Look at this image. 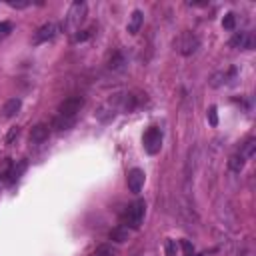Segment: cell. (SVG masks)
<instances>
[{"label": "cell", "instance_id": "obj_1", "mask_svg": "<svg viewBox=\"0 0 256 256\" xmlns=\"http://www.w3.org/2000/svg\"><path fill=\"white\" fill-rule=\"evenodd\" d=\"M86 14H88V6H86V2H82V0H74V2L70 4V8H68L66 16H64V22H62L64 30H66L68 34H76L78 28L82 26V22L86 20Z\"/></svg>", "mask_w": 256, "mask_h": 256}, {"label": "cell", "instance_id": "obj_2", "mask_svg": "<svg viewBox=\"0 0 256 256\" xmlns=\"http://www.w3.org/2000/svg\"><path fill=\"white\" fill-rule=\"evenodd\" d=\"M144 214H146V202L144 200H134L132 204L126 206V210L122 212V224L126 228H140L142 220H144Z\"/></svg>", "mask_w": 256, "mask_h": 256}, {"label": "cell", "instance_id": "obj_3", "mask_svg": "<svg viewBox=\"0 0 256 256\" xmlns=\"http://www.w3.org/2000/svg\"><path fill=\"white\" fill-rule=\"evenodd\" d=\"M174 48H176L178 54H182V56H192V54L200 48V40H198V36H196L194 32L184 30V32L174 40Z\"/></svg>", "mask_w": 256, "mask_h": 256}, {"label": "cell", "instance_id": "obj_4", "mask_svg": "<svg viewBox=\"0 0 256 256\" xmlns=\"http://www.w3.org/2000/svg\"><path fill=\"white\" fill-rule=\"evenodd\" d=\"M84 106V98L82 96H70L64 102H60L58 106V116L64 118H76V114L80 112V108Z\"/></svg>", "mask_w": 256, "mask_h": 256}, {"label": "cell", "instance_id": "obj_5", "mask_svg": "<svg viewBox=\"0 0 256 256\" xmlns=\"http://www.w3.org/2000/svg\"><path fill=\"white\" fill-rule=\"evenodd\" d=\"M160 148H162V132H160V128L152 126L144 132V150L154 156L160 152Z\"/></svg>", "mask_w": 256, "mask_h": 256}, {"label": "cell", "instance_id": "obj_6", "mask_svg": "<svg viewBox=\"0 0 256 256\" xmlns=\"http://www.w3.org/2000/svg\"><path fill=\"white\" fill-rule=\"evenodd\" d=\"M56 34H58V24H56V22H46V24H42V26L36 30V34H34V44L48 42V40H52Z\"/></svg>", "mask_w": 256, "mask_h": 256}, {"label": "cell", "instance_id": "obj_7", "mask_svg": "<svg viewBox=\"0 0 256 256\" xmlns=\"http://www.w3.org/2000/svg\"><path fill=\"white\" fill-rule=\"evenodd\" d=\"M144 182H146V174L140 168H132L126 174V184H128V190L130 192H140L142 186H144Z\"/></svg>", "mask_w": 256, "mask_h": 256}, {"label": "cell", "instance_id": "obj_8", "mask_svg": "<svg viewBox=\"0 0 256 256\" xmlns=\"http://www.w3.org/2000/svg\"><path fill=\"white\" fill-rule=\"evenodd\" d=\"M230 44L236 48H242V50H252L256 44V38L252 32H236L234 38L230 40Z\"/></svg>", "mask_w": 256, "mask_h": 256}, {"label": "cell", "instance_id": "obj_9", "mask_svg": "<svg viewBox=\"0 0 256 256\" xmlns=\"http://www.w3.org/2000/svg\"><path fill=\"white\" fill-rule=\"evenodd\" d=\"M48 136H50V126L44 124V122L32 126V130H30V142H34V144H40V142L48 140Z\"/></svg>", "mask_w": 256, "mask_h": 256}, {"label": "cell", "instance_id": "obj_10", "mask_svg": "<svg viewBox=\"0 0 256 256\" xmlns=\"http://www.w3.org/2000/svg\"><path fill=\"white\" fill-rule=\"evenodd\" d=\"M20 108H22V100H20L18 96L8 98V100L4 102V106H2V116H4V118H14V116L20 112Z\"/></svg>", "mask_w": 256, "mask_h": 256}, {"label": "cell", "instance_id": "obj_11", "mask_svg": "<svg viewBox=\"0 0 256 256\" xmlns=\"http://www.w3.org/2000/svg\"><path fill=\"white\" fill-rule=\"evenodd\" d=\"M142 22H144V12L142 10H134L132 14H130V20H128V26H126V30H128V34H138L140 32V28H142Z\"/></svg>", "mask_w": 256, "mask_h": 256}, {"label": "cell", "instance_id": "obj_12", "mask_svg": "<svg viewBox=\"0 0 256 256\" xmlns=\"http://www.w3.org/2000/svg\"><path fill=\"white\" fill-rule=\"evenodd\" d=\"M12 172H14V162L10 158H6L0 166V180L4 184H12Z\"/></svg>", "mask_w": 256, "mask_h": 256}, {"label": "cell", "instance_id": "obj_13", "mask_svg": "<svg viewBox=\"0 0 256 256\" xmlns=\"http://www.w3.org/2000/svg\"><path fill=\"white\" fill-rule=\"evenodd\" d=\"M244 162H246V158H244L240 152H236V154H232V156L228 158V168H230L232 172H240V170L244 168Z\"/></svg>", "mask_w": 256, "mask_h": 256}, {"label": "cell", "instance_id": "obj_14", "mask_svg": "<svg viewBox=\"0 0 256 256\" xmlns=\"http://www.w3.org/2000/svg\"><path fill=\"white\" fill-rule=\"evenodd\" d=\"M72 124H74V118H64V116H56L50 128H54V130L62 132V130H68V128H72Z\"/></svg>", "mask_w": 256, "mask_h": 256}, {"label": "cell", "instance_id": "obj_15", "mask_svg": "<svg viewBox=\"0 0 256 256\" xmlns=\"http://www.w3.org/2000/svg\"><path fill=\"white\" fill-rule=\"evenodd\" d=\"M110 240H114V242H126L128 240V228L126 226H116V228H112L110 230Z\"/></svg>", "mask_w": 256, "mask_h": 256}, {"label": "cell", "instance_id": "obj_16", "mask_svg": "<svg viewBox=\"0 0 256 256\" xmlns=\"http://www.w3.org/2000/svg\"><path fill=\"white\" fill-rule=\"evenodd\" d=\"M222 28H224V30H234V28H236V14H232V12L224 14V18H222Z\"/></svg>", "mask_w": 256, "mask_h": 256}, {"label": "cell", "instance_id": "obj_17", "mask_svg": "<svg viewBox=\"0 0 256 256\" xmlns=\"http://www.w3.org/2000/svg\"><path fill=\"white\" fill-rule=\"evenodd\" d=\"M254 150H256V140H254V138H248V140L244 142V148L240 150V154H242L244 158H248V156L254 154Z\"/></svg>", "mask_w": 256, "mask_h": 256}, {"label": "cell", "instance_id": "obj_18", "mask_svg": "<svg viewBox=\"0 0 256 256\" xmlns=\"http://www.w3.org/2000/svg\"><path fill=\"white\" fill-rule=\"evenodd\" d=\"M164 250H166V256H178V242L176 240H166Z\"/></svg>", "mask_w": 256, "mask_h": 256}, {"label": "cell", "instance_id": "obj_19", "mask_svg": "<svg viewBox=\"0 0 256 256\" xmlns=\"http://www.w3.org/2000/svg\"><path fill=\"white\" fill-rule=\"evenodd\" d=\"M92 256H116V252L112 250V246L102 244V246H98V248H96V252H94Z\"/></svg>", "mask_w": 256, "mask_h": 256}, {"label": "cell", "instance_id": "obj_20", "mask_svg": "<svg viewBox=\"0 0 256 256\" xmlns=\"http://www.w3.org/2000/svg\"><path fill=\"white\" fill-rule=\"evenodd\" d=\"M226 78H228V74H226V72H218V74H214V76H212V80H210V86L218 88V86H222V84L226 82Z\"/></svg>", "mask_w": 256, "mask_h": 256}, {"label": "cell", "instance_id": "obj_21", "mask_svg": "<svg viewBox=\"0 0 256 256\" xmlns=\"http://www.w3.org/2000/svg\"><path fill=\"white\" fill-rule=\"evenodd\" d=\"M122 64H124V58H122V54H114V56L110 58V62H108V68H112V70H118V68H122Z\"/></svg>", "mask_w": 256, "mask_h": 256}, {"label": "cell", "instance_id": "obj_22", "mask_svg": "<svg viewBox=\"0 0 256 256\" xmlns=\"http://www.w3.org/2000/svg\"><path fill=\"white\" fill-rule=\"evenodd\" d=\"M206 116H208L210 126H218V112H216V106H210L208 112H206Z\"/></svg>", "mask_w": 256, "mask_h": 256}, {"label": "cell", "instance_id": "obj_23", "mask_svg": "<svg viewBox=\"0 0 256 256\" xmlns=\"http://www.w3.org/2000/svg\"><path fill=\"white\" fill-rule=\"evenodd\" d=\"M90 36H92V30H82V32H76L72 40H74V42H84V40H88Z\"/></svg>", "mask_w": 256, "mask_h": 256}, {"label": "cell", "instance_id": "obj_24", "mask_svg": "<svg viewBox=\"0 0 256 256\" xmlns=\"http://www.w3.org/2000/svg\"><path fill=\"white\" fill-rule=\"evenodd\" d=\"M182 250H184V256H192L194 254V246L188 242V240H180V244H178Z\"/></svg>", "mask_w": 256, "mask_h": 256}, {"label": "cell", "instance_id": "obj_25", "mask_svg": "<svg viewBox=\"0 0 256 256\" xmlns=\"http://www.w3.org/2000/svg\"><path fill=\"white\" fill-rule=\"evenodd\" d=\"M18 134H20V128H18V126H16V128H10V132H8V136H6V144H12L14 138H18Z\"/></svg>", "mask_w": 256, "mask_h": 256}, {"label": "cell", "instance_id": "obj_26", "mask_svg": "<svg viewBox=\"0 0 256 256\" xmlns=\"http://www.w3.org/2000/svg\"><path fill=\"white\" fill-rule=\"evenodd\" d=\"M10 30H12V24L10 22H0V38H4Z\"/></svg>", "mask_w": 256, "mask_h": 256}, {"label": "cell", "instance_id": "obj_27", "mask_svg": "<svg viewBox=\"0 0 256 256\" xmlns=\"http://www.w3.org/2000/svg\"><path fill=\"white\" fill-rule=\"evenodd\" d=\"M8 6H12V8H26V6H30V2H8Z\"/></svg>", "mask_w": 256, "mask_h": 256}, {"label": "cell", "instance_id": "obj_28", "mask_svg": "<svg viewBox=\"0 0 256 256\" xmlns=\"http://www.w3.org/2000/svg\"><path fill=\"white\" fill-rule=\"evenodd\" d=\"M192 256H202V254H192Z\"/></svg>", "mask_w": 256, "mask_h": 256}, {"label": "cell", "instance_id": "obj_29", "mask_svg": "<svg viewBox=\"0 0 256 256\" xmlns=\"http://www.w3.org/2000/svg\"><path fill=\"white\" fill-rule=\"evenodd\" d=\"M90 256H92V254H90Z\"/></svg>", "mask_w": 256, "mask_h": 256}]
</instances>
